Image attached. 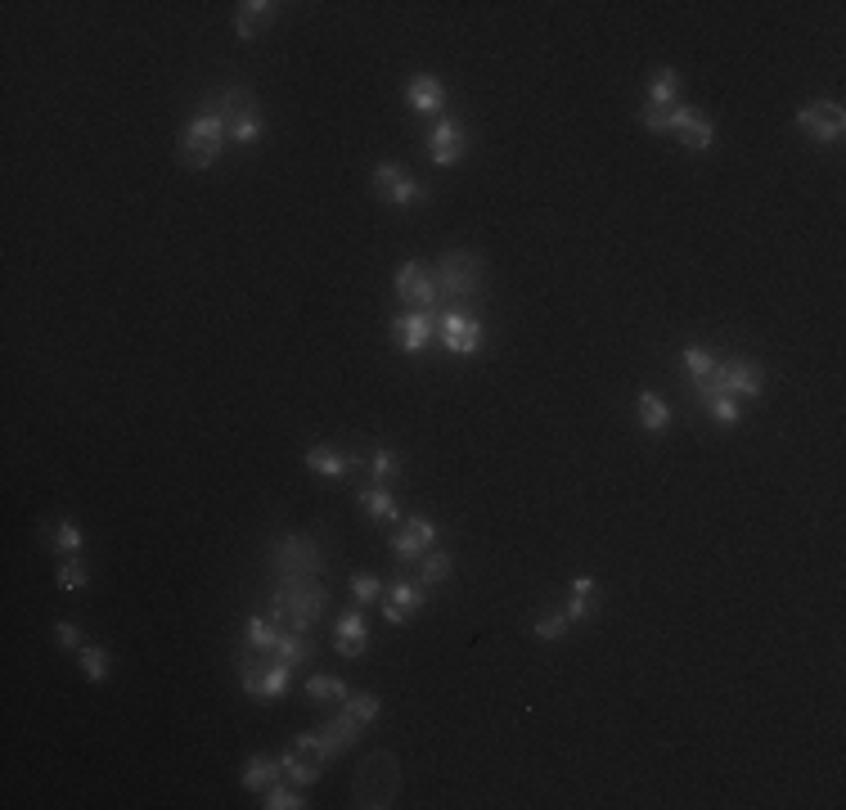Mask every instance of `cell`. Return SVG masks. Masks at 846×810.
Listing matches in <instances>:
<instances>
[{"mask_svg": "<svg viewBox=\"0 0 846 810\" xmlns=\"http://www.w3.org/2000/svg\"><path fill=\"white\" fill-rule=\"evenodd\" d=\"M324 603H329V590L320 585V576H311V581H284L279 576L275 594H270V621H284L288 630H311Z\"/></svg>", "mask_w": 846, "mask_h": 810, "instance_id": "6da1fadb", "label": "cell"}, {"mask_svg": "<svg viewBox=\"0 0 846 810\" xmlns=\"http://www.w3.org/2000/svg\"><path fill=\"white\" fill-rule=\"evenodd\" d=\"M225 140H230V135H225V117L216 113V104L207 99V104L185 122V131H180V162H185L189 171H207L216 158H221Z\"/></svg>", "mask_w": 846, "mask_h": 810, "instance_id": "7a4b0ae2", "label": "cell"}, {"mask_svg": "<svg viewBox=\"0 0 846 810\" xmlns=\"http://www.w3.org/2000/svg\"><path fill=\"white\" fill-rule=\"evenodd\" d=\"M482 279H486L482 252L446 248L437 257V275H432V284H437V297H459V302H468V297L482 293Z\"/></svg>", "mask_w": 846, "mask_h": 810, "instance_id": "3957f363", "label": "cell"}, {"mask_svg": "<svg viewBox=\"0 0 846 810\" xmlns=\"http://www.w3.org/2000/svg\"><path fill=\"white\" fill-rule=\"evenodd\" d=\"M270 567L284 581H311V576H324V549L306 531H288L270 545Z\"/></svg>", "mask_w": 846, "mask_h": 810, "instance_id": "277c9868", "label": "cell"}, {"mask_svg": "<svg viewBox=\"0 0 846 810\" xmlns=\"http://www.w3.org/2000/svg\"><path fill=\"white\" fill-rule=\"evenodd\" d=\"M212 104H216V113L225 117V135H230V140H239V144H257L261 140L266 122H261V104H257V95H252L248 86L216 90Z\"/></svg>", "mask_w": 846, "mask_h": 810, "instance_id": "5b68a950", "label": "cell"}, {"mask_svg": "<svg viewBox=\"0 0 846 810\" xmlns=\"http://www.w3.org/2000/svg\"><path fill=\"white\" fill-rule=\"evenodd\" d=\"M396 792H401V774H396V756H387V752H374L356 770V779H351V797H356V806H365V810L392 806Z\"/></svg>", "mask_w": 846, "mask_h": 810, "instance_id": "8992f818", "label": "cell"}, {"mask_svg": "<svg viewBox=\"0 0 846 810\" xmlns=\"http://www.w3.org/2000/svg\"><path fill=\"white\" fill-rule=\"evenodd\" d=\"M239 680L243 693H252L257 702H275L288 693V666L275 653H261L248 644V653H239Z\"/></svg>", "mask_w": 846, "mask_h": 810, "instance_id": "52a82bcc", "label": "cell"}, {"mask_svg": "<svg viewBox=\"0 0 846 810\" xmlns=\"http://www.w3.org/2000/svg\"><path fill=\"white\" fill-rule=\"evenodd\" d=\"M369 185H374V194L383 198L387 207H414V203H428V185H419V180H414L410 171L401 167V162H378L374 176H369Z\"/></svg>", "mask_w": 846, "mask_h": 810, "instance_id": "ba28073f", "label": "cell"}, {"mask_svg": "<svg viewBox=\"0 0 846 810\" xmlns=\"http://www.w3.org/2000/svg\"><path fill=\"white\" fill-rule=\"evenodd\" d=\"M797 126L815 144H837L846 131V108L837 99H810V104L797 108Z\"/></svg>", "mask_w": 846, "mask_h": 810, "instance_id": "9c48e42d", "label": "cell"}, {"mask_svg": "<svg viewBox=\"0 0 846 810\" xmlns=\"http://www.w3.org/2000/svg\"><path fill=\"white\" fill-rule=\"evenodd\" d=\"M716 387L729 396H738V401H756V396L765 392V369L761 360L752 356H729L716 365Z\"/></svg>", "mask_w": 846, "mask_h": 810, "instance_id": "30bf717a", "label": "cell"}, {"mask_svg": "<svg viewBox=\"0 0 846 810\" xmlns=\"http://www.w3.org/2000/svg\"><path fill=\"white\" fill-rule=\"evenodd\" d=\"M279 761H284V779L297 783V788H306V783H315V779L324 774V761H329V756H324L320 738H315V734H302L284 756H279Z\"/></svg>", "mask_w": 846, "mask_h": 810, "instance_id": "8fae6325", "label": "cell"}, {"mask_svg": "<svg viewBox=\"0 0 846 810\" xmlns=\"http://www.w3.org/2000/svg\"><path fill=\"white\" fill-rule=\"evenodd\" d=\"M428 603V585L419 581V576H392L387 581V594H383V617L392 621V626H405L410 621L414 608H423Z\"/></svg>", "mask_w": 846, "mask_h": 810, "instance_id": "7c38bea8", "label": "cell"}, {"mask_svg": "<svg viewBox=\"0 0 846 810\" xmlns=\"http://www.w3.org/2000/svg\"><path fill=\"white\" fill-rule=\"evenodd\" d=\"M432 545H437V522H428L423 513H414V518L392 536V558L401 567H410V563H419Z\"/></svg>", "mask_w": 846, "mask_h": 810, "instance_id": "4fadbf2b", "label": "cell"}, {"mask_svg": "<svg viewBox=\"0 0 846 810\" xmlns=\"http://www.w3.org/2000/svg\"><path fill=\"white\" fill-rule=\"evenodd\" d=\"M441 342H446V351H455V356H473V351H482V320L477 315H464V311H446L441 315Z\"/></svg>", "mask_w": 846, "mask_h": 810, "instance_id": "5bb4252c", "label": "cell"}, {"mask_svg": "<svg viewBox=\"0 0 846 810\" xmlns=\"http://www.w3.org/2000/svg\"><path fill=\"white\" fill-rule=\"evenodd\" d=\"M464 149H468V135L455 117H441L428 131V158L437 162V167H455V162L464 158Z\"/></svg>", "mask_w": 846, "mask_h": 810, "instance_id": "9a60e30c", "label": "cell"}, {"mask_svg": "<svg viewBox=\"0 0 846 810\" xmlns=\"http://www.w3.org/2000/svg\"><path fill=\"white\" fill-rule=\"evenodd\" d=\"M392 293L401 297V302L419 306V311L428 302H437V284H432V275L419 261H401V270H396V279H392Z\"/></svg>", "mask_w": 846, "mask_h": 810, "instance_id": "2e32d148", "label": "cell"}, {"mask_svg": "<svg viewBox=\"0 0 846 810\" xmlns=\"http://www.w3.org/2000/svg\"><path fill=\"white\" fill-rule=\"evenodd\" d=\"M387 329H392L396 347H401L405 356H414V351H423L432 342L437 324L428 320V311H410V315H396V320H387Z\"/></svg>", "mask_w": 846, "mask_h": 810, "instance_id": "e0dca14e", "label": "cell"}, {"mask_svg": "<svg viewBox=\"0 0 846 810\" xmlns=\"http://www.w3.org/2000/svg\"><path fill=\"white\" fill-rule=\"evenodd\" d=\"M405 104L423 117H437V113H446V86H441L432 72H414V77L405 81Z\"/></svg>", "mask_w": 846, "mask_h": 810, "instance_id": "ac0fdd59", "label": "cell"}, {"mask_svg": "<svg viewBox=\"0 0 846 810\" xmlns=\"http://www.w3.org/2000/svg\"><path fill=\"white\" fill-rule=\"evenodd\" d=\"M360 729H365V725H360V720L351 716L347 707H342L338 716H333V720H324V725L315 729V738H320L324 756H329V761H333V756H342V752H347L351 743H356V738H360Z\"/></svg>", "mask_w": 846, "mask_h": 810, "instance_id": "d6986e66", "label": "cell"}, {"mask_svg": "<svg viewBox=\"0 0 846 810\" xmlns=\"http://www.w3.org/2000/svg\"><path fill=\"white\" fill-rule=\"evenodd\" d=\"M333 648H338V657H360L369 648V626H365V617H360L356 608H347L338 617V626H333Z\"/></svg>", "mask_w": 846, "mask_h": 810, "instance_id": "ffe728a7", "label": "cell"}, {"mask_svg": "<svg viewBox=\"0 0 846 810\" xmlns=\"http://www.w3.org/2000/svg\"><path fill=\"white\" fill-rule=\"evenodd\" d=\"M302 464L311 468L315 477H324V482H338V477H347L351 468H356V455H347V450H333V446H311L302 455Z\"/></svg>", "mask_w": 846, "mask_h": 810, "instance_id": "44dd1931", "label": "cell"}, {"mask_svg": "<svg viewBox=\"0 0 846 810\" xmlns=\"http://www.w3.org/2000/svg\"><path fill=\"white\" fill-rule=\"evenodd\" d=\"M275 18H279L275 0H243V5L234 9V32H239L243 41H252V36H261Z\"/></svg>", "mask_w": 846, "mask_h": 810, "instance_id": "7402d4cb", "label": "cell"}, {"mask_svg": "<svg viewBox=\"0 0 846 810\" xmlns=\"http://www.w3.org/2000/svg\"><path fill=\"white\" fill-rule=\"evenodd\" d=\"M279 774H284V761L270 756V752H257L248 765H243L239 779H243V788H248V792H266L270 783H279Z\"/></svg>", "mask_w": 846, "mask_h": 810, "instance_id": "603a6c76", "label": "cell"}, {"mask_svg": "<svg viewBox=\"0 0 846 810\" xmlns=\"http://www.w3.org/2000/svg\"><path fill=\"white\" fill-rule=\"evenodd\" d=\"M635 419L644 432H666L671 428V405H666L657 392H639L635 396Z\"/></svg>", "mask_w": 846, "mask_h": 810, "instance_id": "cb8c5ba5", "label": "cell"}, {"mask_svg": "<svg viewBox=\"0 0 846 810\" xmlns=\"http://www.w3.org/2000/svg\"><path fill=\"white\" fill-rule=\"evenodd\" d=\"M680 90H684V77L675 68H657L653 81H648V108H671L680 104Z\"/></svg>", "mask_w": 846, "mask_h": 810, "instance_id": "d4e9b609", "label": "cell"}, {"mask_svg": "<svg viewBox=\"0 0 846 810\" xmlns=\"http://www.w3.org/2000/svg\"><path fill=\"white\" fill-rule=\"evenodd\" d=\"M689 117H693L689 104H671V108H648L644 104V108H639V122H644L648 131H657V135H662V131H680Z\"/></svg>", "mask_w": 846, "mask_h": 810, "instance_id": "484cf974", "label": "cell"}, {"mask_svg": "<svg viewBox=\"0 0 846 810\" xmlns=\"http://www.w3.org/2000/svg\"><path fill=\"white\" fill-rule=\"evenodd\" d=\"M360 509H365L374 522H396V518H401L392 486H365V491H360Z\"/></svg>", "mask_w": 846, "mask_h": 810, "instance_id": "4316f807", "label": "cell"}, {"mask_svg": "<svg viewBox=\"0 0 846 810\" xmlns=\"http://www.w3.org/2000/svg\"><path fill=\"white\" fill-rule=\"evenodd\" d=\"M275 657L288 666V671H297V666H302L306 657H315V648H311V639H306V630H279Z\"/></svg>", "mask_w": 846, "mask_h": 810, "instance_id": "83f0119b", "label": "cell"}, {"mask_svg": "<svg viewBox=\"0 0 846 810\" xmlns=\"http://www.w3.org/2000/svg\"><path fill=\"white\" fill-rule=\"evenodd\" d=\"M675 135H680L684 149L702 153V149H711V144H716V122H711V117H702L698 108H693V117H689V122H684Z\"/></svg>", "mask_w": 846, "mask_h": 810, "instance_id": "f1b7e54d", "label": "cell"}, {"mask_svg": "<svg viewBox=\"0 0 846 810\" xmlns=\"http://www.w3.org/2000/svg\"><path fill=\"white\" fill-rule=\"evenodd\" d=\"M77 657H81V671H86V680H90V684H104V680H108V671H113V657H108V648H104V644H81V648H77Z\"/></svg>", "mask_w": 846, "mask_h": 810, "instance_id": "f546056e", "label": "cell"}, {"mask_svg": "<svg viewBox=\"0 0 846 810\" xmlns=\"http://www.w3.org/2000/svg\"><path fill=\"white\" fill-rule=\"evenodd\" d=\"M369 477H374V486H392L401 477V455L392 446H378L374 459H369Z\"/></svg>", "mask_w": 846, "mask_h": 810, "instance_id": "4dcf8cb0", "label": "cell"}, {"mask_svg": "<svg viewBox=\"0 0 846 810\" xmlns=\"http://www.w3.org/2000/svg\"><path fill=\"white\" fill-rule=\"evenodd\" d=\"M450 572H455V558L441 554V549H428V554L419 558V581L423 585H441Z\"/></svg>", "mask_w": 846, "mask_h": 810, "instance_id": "1f68e13d", "label": "cell"}, {"mask_svg": "<svg viewBox=\"0 0 846 810\" xmlns=\"http://www.w3.org/2000/svg\"><path fill=\"white\" fill-rule=\"evenodd\" d=\"M567 630H572L567 608H549V612H540V617L531 621V635H536V639H563Z\"/></svg>", "mask_w": 846, "mask_h": 810, "instance_id": "d6a6232c", "label": "cell"}, {"mask_svg": "<svg viewBox=\"0 0 846 810\" xmlns=\"http://www.w3.org/2000/svg\"><path fill=\"white\" fill-rule=\"evenodd\" d=\"M716 365H720V360L711 356L707 347H698V342H693V347H684V369H689V383H702V378H716Z\"/></svg>", "mask_w": 846, "mask_h": 810, "instance_id": "836d02e7", "label": "cell"}, {"mask_svg": "<svg viewBox=\"0 0 846 810\" xmlns=\"http://www.w3.org/2000/svg\"><path fill=\"white\" fill-rule=\"evenodd\" d=\"M702 405H707V414L716 423H725V428H734V423L743 419V405H738V396H729V392H711Z\"/></svg>", "mask_w": 846, "mask_h": 810, "instance_id": "e575fe53", "label": "cell"}, {"mask_svg": "<svg viewBox=\"0 0 846 810\" xmlns=\"http://www.w3.org/2000/svg\"><path fill=\"white\" fill-rule=\"evenodd\" d=\"M306 698L311 702H338V698H347V684H342L338 675H311V680H306Z\"/></svg>", "mask_w": 846, "mask_h": 810, "instance_id": "d590c367", "label": "cell"}, {"mask_svg": "<svg viewBox=\"0 0 846 810\" xmlns=\"http://www.w3.org/2000/svg\"><path fill=\"white\" fill-rule=\"evenodd\" d=\"M248 644L261 648V653H275L279 644V626L270 617H248Z\"/></svg>", "mask_w": 846, "mask_h": 810, "instance_id": "8d00e7d4", "label": "cell"}, {"mask_svg": "<svg viewBox=\"0 0 846 810\" xmlns=\"http://www.w3.org/2000/svg\"><path fill=\"white\" fill-rule=\"evenodd\" d=\"M261 797H266V801H261L266 810H302L306 806V797L297 792V783H293V788H279V783H270Z\"/></svg>", "mask_w": 846, "mask_h": 810, "instance_id": "74e56055", "label": "cell"}, {"mask_svg": "<svg viewBox=\"0 0 846 810\" xmlns=\"http://www.w3.org/2000/svg\"><path fill=\"white\" fill-rule=\"evenodd\" d=\"M54 581H59V590H81V585L90 581L86 563L81 558H59V567H54Z\"/></svg>", "mask_w": 846, "mask_h": 810, "instance_id": "f35d334b", "label": "cell"}, {"mask_svg": "<svg viewBox=\"0 0 846 810\" xmlns=\"http://www.w3.org/2000/svg\"><path fill=\"white\" fill-rule=\"evenodd\" d=\"M54 554H59V558H77L81 554V527H77V522L63 518L59 527H54Z\"/></svg>", "mask_w": 846, "mask_h": 810, "instance_id": "ab89813d", "label": "cell"}, {"mask_svg": "<svg viewBox=\"0 0 846 810\" xmlns=\"http://www.w3.org/2000/svg\"><path fill=\"white\" fill-rule=\"evenodd\" d=\"M342 707L351 711V716L360 720V725H369V720H378V711H383V702L374 698V693H347V702Z\"/></svg>", "mask_w": 846, "mask_h": 810, "instance_id": "60d3db41", "label": "cell"}, {"mask_svg": "<svg viewBox=\"0 0 846 810\" xmlns=\"http://www.w3.org/2000/svg\"><path fill=\"white\" fill-rule=\"evenodd\" d=\"M351 594H356L360 603H374V599H383V581H378L374 572H356L351 576Z\"/></svg>", "mask_w": 846, "mask_h": 810, "instance_id": "b9f144b4", "label": "cell"}, {"mask_svg": "<svg viewBox=\"0 0 846 810\" xmlns=\"http://www.w3.org/2000/svg\"><path fill=\"white\" fill-rule=\"evenodd\" d=\"M54 644H59V648H81L86 639H81V630L72 626V621H54Z\"/></svg>", "mask_w": 846, "mask_h": 810, "instance_id": "7bdbcfd3", "label": "cell"}, {"mask_svg": "<svg viewBox=\"0 0 846 810\" xmlns=\"http://www.w3.org/2000/svg\"><path fill=\"white\" fill-rule=\"evenodd\" d=\"M590 612H594V603L585 599V594H572V603H567V617L581 621V617H590Z\"/></svg>", "mask_w": 846, "mask_h": 810, "instance_id": "ee69618b", "label": "cell"}, {"mask_svg": "<svg viewBox=\"0 0 846 810\" xmlns=\"http://www.w3.org/2000/svg\"><path fill=\"white\" fill-rule=\"evenodd\" d=\"M567 590H572V594H585V599H590V594H594V576H572V585H567Z\"/></svg>", "mask_w": 846, "mask_h": 810, "instance_id": "f6af8a7d", "label": "cell"}]
</instances>
